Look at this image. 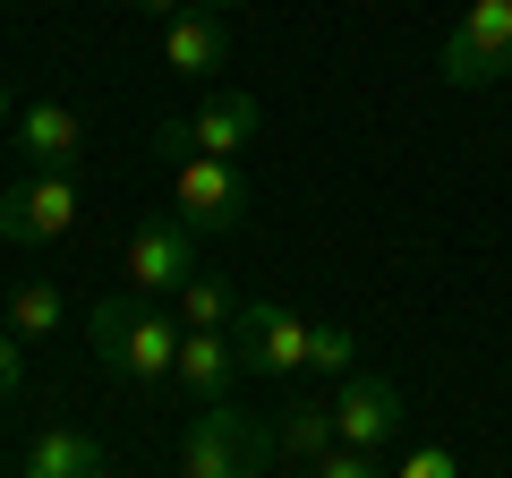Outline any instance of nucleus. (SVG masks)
<instances>
[{
    "label": "nucleus",
    "mask_w": 512,
    "mask_h": 478,
    "mask_svg": "<svg viewBox=\"0 0 512 478\" xmlns=\"http://www.w3.org/2000/svg\"><path fill=\"white\" fill-rule=\"evenodd\" d=\"M163 60L180 77H222L231 69V26H222L214 9H180V18L163 26Z\"/></svg>",
    "instance_id": "obj_12"
},
{
    "label": "nucleus",
    "mask_w": 512,
    "mask_h": 478,
    "mask_svg": "<svg viewBox=\"0 0 512 478\" xmlns=\"http://www.w3.org/2000/svg\"><path fill=\"white\" fill-rule=\"evenodd\" d=\"M128 9H137V18H163V26H171L180 9H197V0H128Z\"/></svg>",
    "instance_id": "obj_21"
},
{
    "label": "nucleus",
    "mask_w": 512,
    "mask_h": 478,
    "mask_svg": "<svg viewBox=\"0 0 512 478\" xmlns=\"http://www.w3.org/2000/svg\"><path fill=\"white\" fill-rule=\"evenodd\" d=\"M274 444L291 453V470L299 461H316V453H333V402H316V393H291V410H282V427H274Z\"/></svg>",
    "instance_id": "obj_15"
},
{
    "label": "nucleus",
    "mask_w": 512,
    "mask_h": 478,
    "mask_svg": "<svg viewBox=\"0 0 512 478\" xmlns=\"http://www.w3.org/2000/svg\"><path fill=\"white\" fill-rule=\"evenodd\" d=\"M231 376H239V342L231 333H188L180 342V376H171V385H180L188 402H222Z\"/></svg>",
    "instance_id": "obj_13"
},
{
    "label": "nucleus",
    "mask_w": 512,
    "mask_h": 478,
    "mask_svg": "<svg viewBox=\"0 0 512 478\" xmlns=\"http://www.w3.org/2000/svg\"><path fill=\"white\" fill-rule=\"evenodd\" d=\"M231 342H239V368H248V376H274V385H291V376L308 368V316L274 308V299H248L239 325H231Z\"/></svg>",
    "instance_id": "obj_8"
},
{
    "label": "nucleus",
    "mask_w": 512,
    "mask_h": 478,
    "mask_svg": "<svg viewBox=\"0 0 512 478\" xmlns=\"http://www.w3.org/2000/svg\"><path fill=\"white\" fill-rule=\"evenodd\" d=\"M0 325L18 333V342H52V333L69 325V299H60L52 282H18V291H9V308H0Z\"/></svg>",
    "instance_id": "obj_16"
},
{
    "label": "nucleus",
    "mask_w": 512,
    "mask_h": 478,
    "mask_svg": "<svg viewBox=\"0 0 512 478\" xmlns=\"http://www.w3.org/2000/svg\"><path fill=\"white\" fill-rule=\"evenodd\" d=\"M248 137H256V94L222 86L205 111H188V120H163V129H154V154H163V163H188V154H222V163H231Z\"/></svg>",
    "instance_id": "obj_6"
},
{
    "label": "nucleus",
    "mask_w": 512,
    "mask_h": 478,
    "mask_svg": "<svg viewBox=\"0 0 512 478\" xmlns=\"http://www.w3.org/2000/svg\"><path fill=\"white\" fill-rule=\"evenodd\" d=\"M308 368L350 376V368H359V333H350V325H333V316H325V325H308Z\"/></svg>",
    "instance_id": "obj_17"
},
{
    "label": "nucleus",
    "mask_w": 512,
    "mask_h": 478,
    "mask_svg": "<svg viewBox=\"0 0 512 478\" xmlns=\"http://www.w3.org/2000/svg\"><path fill=\"white\" fill-rule=\"evenodd\" d=\"M0 129H18V111H9V86H0Z\"/></svg>",
    "instance_id": "obj_22"
},
{
    "label": "nucleus",
    "mask_w": 512,
    "mask_h": 478,
    "mask_svg": "<svg viewBox=\"0 0 512 478\" xmlns=\"http://www.w3.org/2000/svg\"><path fill=\"white\" fill-rule=\"evenodd\" d=\"M18 385H26V342L0 325V402H18Z\"/></svg>",
    "instance_id": "obj_20"
},
{
    "label": "nucleus",
    "mask_w": 512,
    "mask_h": 478,
    "mask_svg": "<svg viewBox=\"0 0 512 478\" xmlns=\"http://www.w3.org/2000/svg\"><path fill=\"white\" fill-rule=\"evenodd\" d=\"M197 239H205V231H188L180 214H154L146 231H128V257H120L128 291H146V299H171L188 274H205V265H197Z\"/></svg>",
    "instance_id": "obj_7"
},
{
    "label": "nucleus",
    "mask_w": 512,
    "mask_h": 478,
    "mask_svg": "<svg viewBox=\"0 0 512 478\" xmlns=\"http://www.w3.org/2000/svg\"><path fill=\"white\" fill-rule=\"evenodd\" d=\"M86 342H94V359H103L111 376H128V385H171L188 325L146 291H111V299L86 308Z\"/></svg>",
    "instance_id": "obj_1"
},
{
    "label": "nucleus",
    "mask_w": 512,
    "mask_h": 478,
    "mask_svg": "<svg viewBox=\"0 0 512 478\" xmlns=\"http://www.w3.org/2000/svg\"><path fill=\"white\" fill-rule=\"evenodd\" d=\"M436 77L461 86V94L512 77V0H470V9H461L453 35L436 43Z\"/></svg>",
    "instance_id": "obj_3"
},
{
    "label": "nucleus",
    "mask_w": 512,
    "mask_h": 478,
    "mask_svg": "<svg viewBox=\"0 0 512 478\" xmlns=\"http://www.w3.org/2000/svg\"><path fill=\"white\" fill-rule=\"evenodd\" d=\"M18 478H111V453L86 436V427H35V444H26Z\"/></svg>",
    "instance_id": "obj_11"
},
{
    "label": "nucleus",
    "mask_w": 512,
    "mask_h": 478,
    "mask_svg": "<svg viewBox=\"0 0 512 478\" xmlns=\"http://www.w3.org/2000/svg\"><path fill=\"white\" fill-rule=\"evenodd\" d=\"M393 478H461V453L453 444H419V453L393 461Z\"/></svg>",
    "instance_id": "obj_19"
},
{
    "label": "nucleus",
    "mask_w": 512,
    "mask_h": 478,
    "mask_svg": "<svg viewBox=\"0 0 512 478\" xmlns=\"http://www.w3.org/2000/svg\"><path fill=\"white\" fill-rule=\"evenodd\" d=\"M333 436L359 444V453H384V444L402 436V393L384 385V376L350 368V376H342V393H333Z\"/></svg>",
    "instance_id": "obj_9"
},
{
    "label": "nucleus",
    "mask_w": 512,
    "mask_h": 478,
    "mask_svg": "<svg viewBox=\"0 0 512 478\" xmlns=\"http://www.w3.org/2000/svg\"><path fill=\"white\" fill-rule=\"evenodd\" d=\"M171 214L188 222V231L222 239L248 222V180H239V163H222V154H188V163H171Z\"/></svg>",
    "instance_id": "obj_4"
},
{
    "label": "nucleus",
    "mask_w": 512,
    "mask_h": 478,
    "mask_svg": "<svg viewBox=\"0 0 512 478\" xmlns=\"http://www.w3.org/2000/svg\"><path fill=\"white\" fill-rule=\"evenodd\" d=\"M239 308H248V299H239L222 274H188L180 291H171V316H180L188 333H231V325H239Z\"/></svg>",
    "instance_id": "obj_14"
},
{
    "label": "nucleus",
    "mask_w": 512,
    "mask_h": 478,
    "mask_svg": "<svg viewBox=\"0 0 512 478\" xmlns=\"http://www.w3.org/2000/svg\"><path fill=\"white\" fill-rule=\"evenodd\" d=\"M265 453H274V436L248 410L197 402V419L180 436V478H265Z\"/></svg>",
    "instance_id": "obj_2"
},
{
    "label": "nucleus",
    "mask_w": 512,
    "mask_h": 478,
    "mask_svg": "<svg viewBox=\"0 0 512 478\" xmlns=\"http://www.w3.org/2000/svg\"><path fill=\"white\" fill-rule=\"evenodd\" d=\"M9 137H18V154L35 171H77V154H86V120L69 103H26Z\"/></svg>",
    "instance_id": "obj_10"
},
{
    "label": "nucleus",
    "mask_w": 512,
    "mask_h": 478,
    "mask_svg": "<svg viewBox=\"0 0 512 478\" xmlns=\"http://www.w3.org/2000/svg\"><path fill=\"white\" fill-rule=\"evenodd\" d=\"M197 9H214V18H231V9H239V0H197Z\"/></svg>",
    "instance_id": "obj_23"
},
{
    "label": "nucleus",
    "mask_w": 512,
    "mask_h": 478,
    "mask_svg": "<svg viewBox=\"0 0 512 478\" xmlns=\"http://www.w3.org/2000/svg\"><path fill=\"white\" fill-rule=\"evenodd\" d=\"M77 171H26V180L0 188V239L9 248H43V239H60L77 222Z\"/></svg>",
    "instance_id": "obj_5"
},
{
    "label": "nucleus",
    "mask_w": 512,
    "mask_h": 478,
    "mask_svg": "<svg viewBox=\"0 0 512 478\" xmlns=\"http://www.w3.org/2000/svg\"><path fill=\"white\" fill-rule=\"evenodd\" d=\"M291 478H393L376 453H359V444H333V453H316V461H299Z\"/></svg>",
    "instance_id": "obj_18"
}]
</instances>
